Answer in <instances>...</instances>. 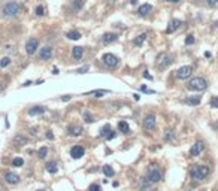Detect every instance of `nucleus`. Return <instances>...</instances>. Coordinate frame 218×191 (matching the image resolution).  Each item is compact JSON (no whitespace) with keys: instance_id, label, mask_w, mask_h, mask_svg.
<instances>
[{"instance_id":"412c9836","label":"nucleus","mask_w":218,"mask_h":191,"mask_svg":"<svg viewBox=\"0 0 218 191\" xmlns=\"http://www.w3.org/2000/svg\"><path fill=\"white\" fill-rule=\"evenodd\" d=\"M69 133L73 134V136H79V134L82 133V127H81V125H76V124H75V125H70V127H69Z\"/></svg>"},{"instance_id":"f03ea898","label":"nucleus","mask_w":218,"mask_h":191,"mask_svg":"<svg viewBox=\"0 0 218 191\" xmlns=\"http://www.w3.org/2000/svg\"><path fill=\"white\" fill-rule=\"evenodd\" d=\"M187 87H188L190 90H194V91H203V90L208 88V82H206V79H203V78H193V79L188 82Z\"/></svg>"},{"instance_id":"ea45409f","label":"nucleus","mask_w":218,"mask_h":191,"mask_svg":"<svg viewBox=\"0 0 218 191\" xmlns=\"http://www.w3.org/2000/svg\"><path fill=\"white\" fill-rule=\"evenodd\" d=\"M88 70V66H84V67H81V69H78V73H85V72Z\"/></svg>"},{"instance_id":"2eb2a0df","label":"nucleus","mask_w":218,"mask_h":191,"mask_svg":"<svg viewBox=\"0 0 218 191\" xmlns=\"http://www.w3.org/2000/svg\"><path fill=\"white\" fill-rule=\"evenodd\" d=\"M151 11H152V6H151L149 3H145V5L139 6V9H138L139 15H142V17H145V15H148V14H149Z\"/></svg>"},{"instance_id":"a18cd8bd","label":"nucleus","mask_w":218,"mask_h":191,"mask_svg":"<svg viewBox=\"0 0 218 191\" xmlns=\"http://www.w3.org/2000/svg\"><path fill=\"white\" fill-rule=\"evenodd\" d=\"M52 73H54V75H57V73H58V69H57V67H54V69H52Z\"/></svg>"},{"instance_id":"39448f33","label":"nucleus","mask_w":218,"mask_h":191,"mask_svg":"<svg viewBox=\"0 0 218 191\" xmlns=\"http://www.w3.org/2000/svg\"><path fill=\"white\" fill-rule=\"evenodd\" d=\"M102 61H103V64H105L106 67H109V69H115V67L118 66V58H117L114 54H105V55L102 57Z\"/></svg>"},{"instance_id":"a19ab883","label":"nucleus","mask_w":218,"mask_h":191,"mask_svg":"<svg viewBox=\"0 0 218 191\" xmlns=\"http://www.w3.org/2000/svg\"><path fill=\"white\" fill-rule=\"evenodd\" d=\"M144 76H145L146 79H149V81H151V79H152V76H151V75H149V73H148V72H144Z\"/></svg>"},{"instance_id":"e433bc0d","label":"nucleus","mask_w":218,"mask_h":191,"mask_svg":"<svg viewBox=\"0 0 218 191\" xmlns=\"http://www.w3.org/2000/svg\"><path fill=\"white\" fill-rule=\"evenodd\" d=\"M173 138V133H172V130H166V134H164V141H169Z\"/></svg>"},{"instance_id":"49530a36","label":"nucleus","mask_w":218,"mask_h":191,"mask_svg":"<svg viewBox=\"0 0 218 191\" xmlns=\"http://www.w3.org/2000/svg\"><path fill=\"white\" fill-rule=\"evenodd\" d=\"M168 2H172V3H178L179 0H168Z\"/></svg>"},{"instance_id":"79ce46f5","label":"nucleus","mask_w":218,"mask_h":191,"mask_svg":"<svg viewBox=\"0 0 218 191\" xmlns=\"http://www.w3.org/2000/svg\"><path fill=\"white\" fill-rule=\"evenodd\" d=\"M61 100H63V102H69V100H70V96H63Z\"/></svg>"},{"instance_id":"f3484780","label":"nucleus","mask_w":218,"mask_h":191,"mask_svg":"<svg viewBox=\"0 0 218 191\" xmlns=\"http://www.w3.org/2000/svg\"><path fill=\"white\" fill-rule=\"evenodd\" d=\"M82 54H84V48L82 47H75L72 49V57L75 60H81V58H82Z\"/></svg>"},{"instance_id":"bb28decb","label":"nucleus","mask_w":218,"mask_h":191,"mask_svg":"<svg viewBox=\"0 0 218 191\" xmlns=\"http://www.w3.org/2000/svg\"><path fill=\"white\" fill-rule=\"evenodd\" d=\"M84 6V0H75L73 2V11H81Z\"/></svg>"},{"instance_id":"20e7f679","label":"nucleus","mask_w":218,"mask_h":191,"mask_svg":"<svg viewBox=\"0 0 218 191\" xmlns=\"http://www.w3.org/2000/svg\"><path fill=\"white\" fill-rule=\"evenodd\" d=\"M161 179V173L158 170V167L155 164H151L149 169H148V173H146V181L149 182H158Z\"/></svg>"},{"instance_id":"5701e85b","label":"nucleus","mask_w":218,"mask_h":191,"mask_svg":"<svg viewBox=\"0 0 218 191\" xmlns=\"http://www.w3.org/2000/svg\"><path fill=\"white\" fill-rule=\"evenodd\" d=\"M111 131H112L111 125H109V124H106V125H103V127H102V130H100V136H103V138H108V136L111 134Z\"/></svg>"},{"instance_id":"cd10ccee","label":"nucleus","mask_w":218,"mask_h":191,"mask_svg":"<svg viewBox=\"0 0 218 191\" xmlns=\"http://www.w3.org/2000/svg\"><path fill=\"white\" fill-rule=\"evenodd\" d=\"M14 142L17 143V145H24V143H27V138H24V136H15Z\"/></svg>"},{"instance_id":"393cba45","label":"nucleus","mask_w":218,"mask_h":191,"mask_svg":"<svg viewBox=\"0 0 218 191\" xmlns=\"http://www.w3.org/2000/svg\"><path fill=\"white\" fill-rule=\"evenodd\" d=\"M47 170H48L49 173H57V170H58L57 163L55 161H49L48 164H47Z\"/></svg>"},{"instance_id":"6ab92c4d","label":"nucleus","mask_w":218,"mask_h":191,"mask_svg":"<svg viewBox=\"0 0 218 191\" xmlns=\"http://www.w3.org/2000/svg\"><path fill=\"white\" fill-rule=\"evenodd\" d=\"M146 40V33H141L138 37H135V40H133V45L135 47H141L144 42Z\"/></svg>"},{"instance_id":"72a5a7b5","label":"nucleus","mask_w":218,"mask_h":191,"mask_svg":"<svg viewBox=\"0 0 218 191\" xmlns=\"http://www.w3.org/2000/svg\"><path fill=\"white\" fill-rule=\"evenodd\" d=\"M84 119H85L87 122H93V121H94L93 115H91L90 112H84Z\"/></svg>"},{"instance_id":"a211bd4d","label":"nucleus","mask_w":218,"mask_h":191,"mask_svg":"<svg viewBox=\"0 0 218 191\" xmlns=\"http://www.w3.org/2000/svg\"><path fill=\"white\" fill-rule=\"evenodd\" d=\"M45 108L44 106H34L31 109H28V115H41V114H45Z\"/></svg>"},{"instance_id":"ddd939ff","label":"nucleus","mask_w":218,"mask_h":191,"mask_svg":"<svg viewBox=\"0 0 218 191\" xmlns=\"http://www.w3.org/2000/svg\"><path fill=\"white\" fill-rule=\"evenodd\" d=\"M51 54H52L51 47H44L41 49V52H39V58L41 60H48L49 57H51Z\"/></svg>"},{"instance_id":"9b49d317","label":"nucleus","mask_w":218,"mask_h":191,"mask_svg":"<svg viewBox=\"0 0 218 191\" xmlns=\"http://www.w3.org/2000/svg\"><path fill=\"white\" fill-rule=\"evenodd\" d=\"M84 154H85V151H84L82 146H73L72 149H70V157H72L73 160H79Z\"/></svg>"},{"instance_id":"f704fd0d","label":"nucleus","mask_w":218,"mask_h":191,"mask_svg":"<svg viewBox=\"0 0 218 191\" xmlns=\"http://www.w3.org/2000/svg\"><path fill=\"white\" fill-rule=\"evenodd\" d=\"M185 44H187V45L194 44V36L193 34H187V37H185Z\"/></svg>"},{"instance_id":"a878e982","label":"nucleus","mask_w":218,"mask_h":191,"mask_svg":"<svg viewBox=\"0 0 218 191\" xmlns=\"http://www.w3.org/2000/svg\"><path fill=\"white\" fill-rule=\"evenodd\" d=\"M103 173H105V175L109 178V176H114V173H115V172H114V169H112V167L106 164V166H103Z\"/></svg>"},{"instance_id":"7ed1b4c3","label":"nucleus","mask_w":218,"mask_h":191,"mask_svg":"<svg viewBox=\"0 0 218 191\" xmlns=\"http://www.w3.org/2000/svg\"><path fill=\"white\" fill-rule=\"evenodd\" d=\"M20 12V5L17 2H9L3 6V14L6 17H15Z\"/></svg>"},{"instance_id":"9d476101","label":"nucleus","mask_w":218,"mask_h":191,"mask_svg":"<svg viewBox=\"0 0 218 191\" xmlns=\"http://www.w3.org/2000/svg\"><path fill=\"white\" fill-rule=\"evenodd\" d=\"M155 122H157L155 115H152V114L146 115L145 119H144V128H145V130H152V128L155 127Z\"/></svg>"},{"instance_id":"c85d7f7f","label":"nucleus","mask_w":218,"mask_h":191,"mask_svg":"<svg viewBox=\"0 0 218 191\" xmlns=\"http://www.w3.org/2000/svg\"><path fill=\"white\" fill-rule=\"evenodd\" d=\"M47 154H48V148H47V146H42V148L37 151V155H39L41 158H45Z\"/></svg>"},{"instance_id":"2f4dec72","label":"nucleus","mask_w":218,"mask_h":191,"mask_svg":"<svg viewBox=\"0 0 218 191\" xmlns=\"http://www.w3.org/2000/svg\"><path fill=\"white\" fill-rule=\"evenodd\" d=\"M44 11H45V9H44V6H42V5H39V6H36L34 14H36L37 17H42V15H44Z\"/></svg>"},{"instance_id":"58836bf2","label":"nucleus","mask_w":218,"mask_h":191,"mask_svg":"<svg viewBox=\"0 0 218 191\" xmlns=\"http://www.w3.org/2000/svg\"><path fill=\"white\" fill-rule=\"evenodd\" d=\"M141 91H145V93H148V94H154V93H155L154 90H148L145 85H142V87H141Z\"/></svg>"},{"instance_id":"0eeeda50","label":"nucleus","mask_w":218,"mask_h":191,"mask_svg":"<svg viewBox=\"0 0 218 191\" xmlns=\"http://www.w3.org/2000/svg\"><path fill=\"white\" fill-rule=\"evenodd\" d=\"M37 47H39V40H37V39H34V37L28 39V40H27V44H25V51H27V54L33 55V54L36 52Z\"/></svg>"},{"instance_id":"c03bdc74","label":"nucleus","mask_w":218,"mask_h":191,"mask_svg":"<svg viewBox=\"0 0 218 191\" xmlns=\"http://www.w3.org/2000/svg\"><path fill=\"white\" fill-rule=\"evenodd\" d=\"M209 2V5H215V3H218V0H208Z\"/></svg>"},{"instance_id":"c9c22d12","label":"nucleus","mask_w":218,"mask_h":191,"mask_svg":"<svg viewBox=\"0 0 218 191\" xmlns=\"http://www.w3.org/2000/svg\"><path fill=\"white\" fill-rule=\"evenodd\" d=\"M211 108L218 109V97H212V99H211Z\"/></svg>"},{"instance_id":"37998d69","label":"nucleus","mask_w":218,"mask_h":191,"mask_svg":"<svg viewBox=\"0 0 218 191\" xmlns=\"http://www.w3.org/2000/svg\"><path fill=\"white\" fill-rule=\"evenodd\" d=\"M47 138H48V139H54V134H52V131H48V133H47Z\"/></svg>"},{"instance_id":"4c0bfd02","label":"nucleus","mask_w":218,"mask_h":191,"mask_svg":"<svg viewBox=\"0 0 218 191\" xmlns=\"http://www.w3.org/2000/svg\"><path fill=\"white\" fill-rule=\"evenodd\" d=\"M88 191H100V187H99L97 184H91V185L88 187Z\"/></svg>"},{"instance_id":"1a4fd4ad","label":"nucleus","mask_w":218,"mask_h":191,"mask_svg":"<svg viewBox=\"0 0 218 191\" xmlns=\"http://www.w3.org/2000/svg\"><path fill=\"white\" fill-rule=\"evenodd\" d=\"M172 57L168 55V54H161L160 57H158V60H157V64H158V67H161V69H164V67H168L169 64H172Z\"/></svg>"},{"instance_id":"f8f14e48","label":"nucleus","mask_w":218,"mask_h":191,"mask_svg":"<svg viewBox=\"0 0 218 191\" xmlns=\"http://www.w3.org/2000/svg\"><path fill=\"white\" fill-rule=\"evenodd\" d=\"M5 179H6L8 184H18L20 182V176L17 173H14V172H6L5 173Z\"/></svg>"},{"instance_id":"de8ad7c7","label":"nucleus","mask_w":218,"mask_h":191,"mask_svg":"<svg viewBox=\"0 0 218 191\" xmlns=\"http://www.w3.org/2000/svg\"><path fill=\"white\" fill-rule=\"evenodd\" d=\"M37 191H45V190H37Z\"/></svg>"},{"instance_id":"423d86ee","label":"nucleus","mask_w":218,"mask_h":191,"mask_svg":"<svg viewBox=\"0 0 218 191\" xmlns=\"http://www.w3.org/2000/svg\"><path fill=\"white\" fill-rule=\"evenodd\" d=\"M191 73H193V67L191 66H182V67H179L176 70V78L178 79H187V78L191 76Z\"/></svg>"},{"instance_id":"6e6552de","label":"nucleus","mask_w":218,"mask_h":191,"mask_svg":"<svg viewBox=\"0 0 218 191\" xmlns=\"http://www.w3.org/2000/svg\"><path fill=\"white\" fill-rule=\"evenodd\" d=\"M203 149H205V143L202 142V141H197V142L191 146V149H190V155H191V157H197V155L202 154Z\"/></svg>"},{"instance_id":"4468645a","label":"nucleus","mask_w":218,"mask_h":191,"mask_svg":"<svg viewBox=\"0 0 218 191\" xmlns=\"http://www.w3.org/2000/svg\"><path fill=\"white\" fill-rule=\"evenodd\" d=\"M181 24H182L181 23V20H172V21L169 23V27L166 28V33H173L178 27H181Z\"/></svg>"},{"instance_id":"f257e3e1","label":"nucleus","mask_w":218,"mask_h":191,"mask_svg":"<svg viewBox=\"0 0 218 191\" xmlns=\"http://www.w3.org/2000/svg\"><path fill=\"white\" fill-rule=\"evenodd\" d=\"M191 179H194V181H203L208 175H209V167L208 166H194L193 169H191Z\"/></svg>"},{"instance_id":"aec40b11","label":"nucleus","mask_w":218,"mask_h":191,"mask_svg":"<svg viewBox=\"0 0 218 191\" xmlns=\"http://www.w3.org/2000/svg\"><path fill=\"white\" fill-rule=\"evenodd\" d=\"M200 96H194V97H188V99H185V103L187 105H191V106H197L199 103H200Z\"/></svg>"},{"instance_id":"c756f323","label":"nucleus","mask_w":218,"mask_h":191,"mask_svg":"<svg viewBox=\"0 0 218 191\" xmlns=\"http://www.w3.org/2000/svg\"><path fill=\"white\" fill-rule=\"evenodd\" d=\"M108 91L106 90H99V91H90V93H87V94H93L94 97H102L103 94H106Z\"/></svg>"},{"instance_id":"dca6fc26","label":"nucleus","mask_w":218,"mask_h":191,"mask_svg":"<svg viewBox=\"0 0 218 191\" xmlns=\"http://www.w3.org/2000/svg\"><path fill=\"white\" fill-rule=\"evenodd\" d=\"M117 39H118V36H117L115 33H106V34L102 37L103 44H111V42H115Z\"/></svg>"},{"instance_id":"7c9ffc66","label":"nucleus","mask_w":218,"mask_h":191,"mask_svg":"<svg viewBox=\"0 0 218 191\" xmlns=\"http://www.w3.org/2000/svg\"><path fill=\"white\" fill-rule=\"evenodd\" d=\"M12 164H14L15 167H20V166H23V164H24V160H23V158H20V157H17V158H14Z\"/></svg>"},{"instance_id":"b1692460","label":"nucleus","mask_w":218,"mask_h":191,"mask_svg":"<svg viewBox=\"0 0 218 191\" xmlns=\"http://www.w3.org/2000/svg\"><path fill=\"white\" fill-rule=\"evenodd\" d=\"M66 36H67V39H72V40H78V39H81V33H79V31H75V30L69 31Z\"/></svg>"},{"instance_id":"473e14b6","label":"nucleus","mask_w":218,"mask_h":191,"mask_svg":"<svg viewBox=\"0 0 218 191\" xmlns=\"http://www.w3.org/2000/svg\"><path fill=\"white\" fill-rule=\"evenodd\" d=\"M9 64H11V58L5 57V58L0 60V67H6V66H9Z\"/></svg>"},{"instance_id":"4be33fe9","label":"nucleus","mask_w":218,"mask_h":191,"mask_svg":"<svg viewBox=\"0 0 218 191\" xmlns=\"http://www.w3.org/2000/svg\"><path fill=\"white\" fill-rule=\"evenodd\" d=\"M118 130L124 133V134H127V133H130V127H129V124L125 122V121H120L118 122Z\"/></svg>"}]
</instances>
